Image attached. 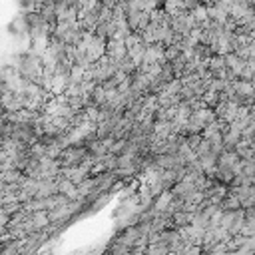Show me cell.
<instances>
[{"label":"cell","mask_w":255,"mask_h":255,"mask_svg":"<svg viewBox=\"0 0 255 255\" xmlns=\"http://www.w3.org/2000/svg\"><path fill=\"white\" fill-rule=\"evenodd\" d=\"M106 56H108V58H112L114 62H120L122 58H126V56H128V46H126V40H118V38L108 40Z\"/></svg>","instance_id":"obj_1"},{"label":"cell","mask_w":255,"mask_h":255,"mask_svg":"<svg viewBox=\"0 0 255 255\" xmlns=\"http://www.w3.org/2000/svg\"><path fill=\"white\" fill-rule=\"evenodd\" d=\"M196 153H198V157H202V155H207V153H211V142H209L207 138H204V140L200 142V146L196 148Z\"/></svg>","instance_id":"obj_3"},{"label":"cell","mask_w":255,"mask_h":255,"mask_svg":"<svg viewBox=\"0 0 255 255\" xmlns=\"http://www.w3.org/2000/svg\"><path fill=\"white\" fill-rule=\"evenodd\" d=\"M226 64H228V68L239 78L241 72H243V68L247 66V60H243V58H239L235 52H231V54H226Z\"/></svg>","instance_id":"obj_2"}]
</instances>
